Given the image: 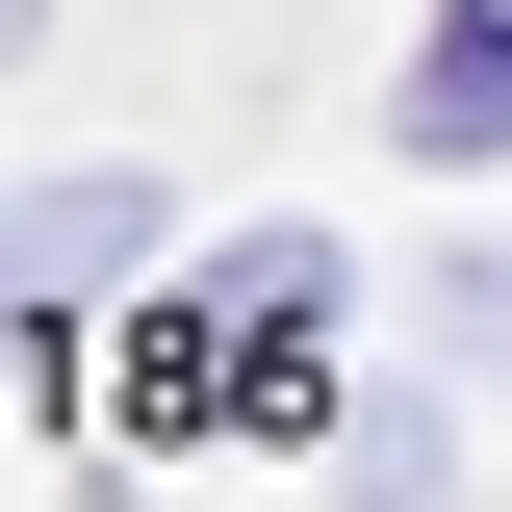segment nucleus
<instances>
[{"mask_svg": "<svg viewBox=\"0 0 512 512\" xmlns=\"http://www.w3.org/2000/svg\"><path fill=\"white\" fill-rule=\"evenodd\" d=\"M410 154H512V26H487V0L410 52Z\"/></svg>", "mask_w": 512, "mask_h": 512, "instance_id": "1", "label": "nucleus"}, {"mask_svg": "<svg viewBox=\"0 0 512 512\" xmlns=\"http://www.w3.org/2000/svg\"><path fill=\"white\" fill-rule=\"evenodd\" d=\"M128 256H154V180H52L26 205V282H128Z\"/></svg>", "mask_w": 512, "mask_h": 512, "instance_id": "2", "label": "nucleus"}]
</instances>
